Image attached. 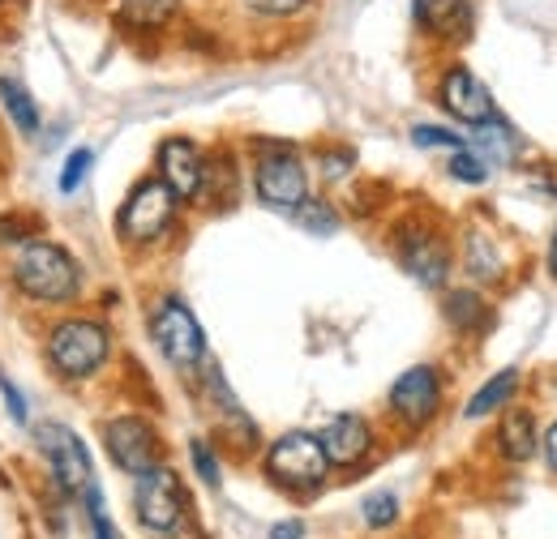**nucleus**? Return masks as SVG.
<instances>
[{"instance_id": "obj_1", "label": "nucleus", "mask_w": 557, "mask_h": 539, "mask_svg": "<svg viewBox=\"0 0 557 539\" xmlns=\"http://www.w3.org/2000/svg\"><path fill=\"white\" fill-rule=\"evenodd\" d=\"M13 287L35 304H73L82 296V266L61 240L30 236L9 258Z\"/></svg>"}, {"instance_id": "obj_2", "label": "nucleus", "mask_w": 557, "mask_h": 539, "mask_svg": "<svg viewBox=\"0 0 557 539\" xmlns=\"http://www.w3.org/2000/svg\"><path fill=\"white\" fill-rule=\"evenodd\" d=\"M44 351L61 381H86L108 364L112 330L95 317H61L44 338Z\"/></svg>"}, {"instance_id": "obj_3", "label": "nucleus", "mask_w": 557, "mask_h": 539, "mask_svg": "<svg viewBox=\"0 0 557 539\" xmlns=\"http://www.w3.org/2000/svg\"><path fill=\"white\" fill-rule=\"evenodd\" d=\"M253 189H258L262 205L283 210V214H296L309 202V167L292 141H258Z\"/></svg>"}, {"instance_id": "obj_4", "label": "nucleus", "mask_w": 557, "mask_h": 539, "mask_svg": "<svg viewBox=\"0 0 557 539\" xmlns=\"http://www.w3.org/2000/svg\"><path fill=\"white\" fill-rule=\"evenodd\" d=\"M176 210H181V198L159 180V176H146L129 189V198L116 214V231L125 245L134 249H146V245H159L172 223H176Z\"/></svg>"}, {"instance_id": "obj_5", "label": "nucleus", "mask_w": 557, "mask_h": 539, "mask_svg": "<svg viewBox=\"0 0 557 539\" xmlns=\"http://www.w3.org/2000/svg\"><path fill=\"white\" fill-rule=\"evenodd\" d=\"M146 326H150V342L159 347V355H163L172 368L194 373V368L207 360V330L198 326V317L189 313L185 300H176V296L159 300V304L150 309Z\"/></svg>"}, {"instance_id": "obj_6", "label": "nucleus", "mask_w": 557, "mask_h": 539, "mask_svg": "<svg viewBox=\"0 0 557 539\" xmlns=\"http://www.w3.org/2000/svg\"><path fill=\"white\" fill-rule=\"evenodd\" d=\"M331 472V459H326V450H322V437H313V433H283L275 446L267 450V475L283 484V488H318L322 479Z\"/></svg>"}, {"instance_id": "obj_7", "label": "nucleus", "mask_w": 557, "mask_h": 539, "mask_svg": "<svg viewBox=\"0 0 557 539\" xmlns=\"http://www.w3.org/2000/svg\"><path fill=\"white\" fill-rule=\"evenodd\" d=\"M395 253H399V266L408 270L420 287H442L450 274V245L429 223H404L395 231Z\"/></svg>"}, {"instance_id": "obj_8", "label": "nucleus", "mask_w": 557, "mask_h": 539, "mask_svg": "<svg viewBox=\"0 0 557 539\" xmlns=\"http://www.w3.org/2000/svg\"><path fill=\"white\" fill-rule=\"evenodd\" d=\"M437 103H442V112L450 121H459L468 129H476V125H485V121L497 116V103H493L488 86L463 61H450V65L442 68V77H437Z\"/></svg>"}, {"instance_id": "obj_9", "label": "nucleus", "mask_w": 557, "mask_h": 539, "mask_svg": "<svg viewBox=\"0 0 557 539\" xmlns=\"http://www.w3.org/2000/svg\"><path fill=\"white\" fill-rule=\"evenodd\" d=\"M103 446H108L112 463L129 475H141L163 463V441H159L154 424L141 419V415H116V419H108L103 424Z\"/></svg>"}, {"instance_id": "obj_10", "label": "nucleus", "mask_w": 557, "mask_h": 539, "mask_svg": "<svg viewBox=\"0 0 557 539\" xmlns=\"http://www.w3.org/2000/svg\"><path fill=\"white\" fill-rule=\"evenodd\" d=\"M134 505H138V518L146 531L154 536H168L181 527V514H185V492H181V479L176 472H168L163 463L138 475V488H134Z\"/></svg>"}, {"instance_id": "obj_11", "label": "nucleus", "mask_w": 557, "mask_h": 539, "mask_svg": "<svg viewBox=\"0 0 557 539\" xmlns=\"http://www.w3.org/2000/svg\"><path fill=\"white\" fill-rule=\"evenodd\" d=\"M35 441H39L48 467H52V479H57L65 492H86V488L95 484L90 454H86V446H82V437H77L73 428L57 424V419H48V424L35 428Z\"/></svg>"}, {"instance_id": "obj_12", "label": "nucleus", "mask_w": 557, "mask_h": 539, "mask_svg": "<svg viewBox=\"0 0 557 539\" xmlns=\"http://www.w3.org/2000/svg\"><path fill=\"white\" fill-rule=\"evenodd\" d=\"M386 406L404 428H424L442 411V373L433 364H417V368L399 373L386 394Z\"/></svg>"}, {"instance_id": "obj_13", "label": "nucleus", "mask_w": 557, "mask_h": 539, "mask_svg": "<svg viewBox=\"0 0 557 539\" xmlns=\"http://www.w3.org/2000/svg\"><path fill=\"white\" fill-rule=\"evenodd\" d=\"M412 26L437 48H463L476 35V0H412Z\"/></svg>"}, {"instance_id": "obj_14", "label": "nucleus", "mask_w": 557, "mask_h": 539, "mask_svg": "<svg viewBox=\"0 0 557 539\" xmlns=\"http://www.w3.org/2000/svg\"><path fill=\"white\" fill-rule=\"evenodd\" d=\"M154 176L181 198V202H198L202 193V176H207V150L194 137H163L154 150Z\"/></svg>"}, {"instance_id": "obj_15", "label": "nucleus", "mask_w": 557, "mask_h": 539, "mask_svg": "<svg viewBox=\"0 0 557 539\" xmlns=\"http://www.w3.org/2000/svg\"><path fill=\"white\" fill-rule=\"evenodd\" d=\"M318 437H322V450H326L331 467H356L373 450V428L356 411H339L335 419H326V428Z\"/></svg>"}, {"instance_id": "obj_16", "label": "nucleus", "mask_w": 557, "mask_h": 539, "mask_svg": "<svg viewBox=\"0 0 557 539\" xmlns=\"http://www.w3.org/2000/svg\"><path fill=\"white\" fill-rule=\"evenodd\" d=\"M185 0H112V22L121 35H163L181 22Z\"/></svg>"}, {"instance_id": "obj_17", "label": "nucleus", "mask_w": 557, "mask_h": 539, "mask_svg": "<svg viewBox=\"0 0 557 539\" xmlns=\"http://www.w3.org/2000/svg\"><path fill=\"white\" fill-rule=\"evenodd\" d=\"M0 112H4V121L13 125L17 137H39V129H44V108H39V99H35V95L26 90V82L13 77V73H0Z\"/></svg>"}, {"instance_id": "obj_18", "label": "nucleus", "mask_w": 557, "mask_h": 539, "mask_svg": "<svg viewBox=\"0 0 557 539\" xmlns=\"http://www.w3.org/2000/svg\"><path fill=\"white\" fill-rule=\"evenodd\" d=\"M536 446H541V437H536L532 411H523V406L502 411V424H497V450H502V459L528 463V459L536 454Z\"/></svg>"}, {"instance_id": "obj_19", "label": "nucleus", "mask_w": 557, "mask_h": 539, "mask_svg": "<svg viewBox=\"0 0 557 539\" xmlns=\"http://www.w3.org/2000/svg\"><path fill=\"white\" fill-rule=\"evenodd\" d=\"M442 313H446L450 330H459V335H485L488 322H493L485 296H481V291H472V287H455V291H446Z\"/></svg>"}, {"instance_id": "obj_20", "label": "nucleus", "mask_w": 557, "mask_h": 539, "mask_svg": "<svg viewBox=\"0 0 557 539\" xmlns=\"http://www.w3.org/2000/svg\"><path fill=\"white\" fill-rule=\"evenodd\" d=\"M468 146L485 159L488 167L497 163H515L519 159V150H523V141H519V134H515V125H506L502 116H493V121H485V125H476L472 129V137H468Z\"/></svg>"}, {"instance_id": "obj_21", "label": "nucleus", "mask_w": 557, "mask_h": 539, "mask_svg": "<svg viewBox=\"0 0 557 539\" xmlns=\"http://www.w3.org/2000/svg\"><path fill=\"white\" fill-rule=\"evenodd\" d=\"M236 189H240L236 159H232L227 150L207 154V176H202V193H198V202H207L210 210H227V205L236 202Z\"/></svg>"}, {"instance_id": "obj_22", "label": "nucleus", "mask_w": 557, "mask_h": 539, "mask_svg": "<svg viewBox=\"0 0 557 539\" xmlns=\"http://www.w3.org/2000/svg\"><path fill=\"white\" fill-rule=\"evenodd\" d=\"M515 390H519V368H502L497 377H488L485 386L468 399V419H481V415H493V411H506V403L515 399Z\"/></svg>"}, {"instance_id": "obj_23", "label": "nucleus", "mask_w": 557, "mask_h": 539, "mask_svg": "<svg viewBox=\"0 0 557 539\" xmlns=\"http://www.w3.org/2000/svg\"><path fill=\"white\" fill-rule=\"evenodd\" d=\"M240 9L258 22H296L309 9H318V0H240Z\"/></svg>"}, {"instance_id": "obj_24", "label": "nucleus", "mask_w": 557, "mask_h": 539, "mask_svg": "<svg viewBox=\"0 0 557 539\" xmlns=\"http://www.w3.org/2000/svg\"><path fill=\"white\" fill-rule=\"evenodd\" d=\"M468 270H472L481 283L502 278V258H497V249H493L488 236H468Z\"/></svg>"}, {"instance_id": "obj_25", "label": "nucleus", "mask_w": 557, "mask_h": 539, "mask_svg": "<svg viewBox=\"0 0 557 539\" xmlns=\"http://www.w3.org/2000/svg\"><path fill=\"white\" fill-rule=\"evenodd\" d=\"M296 223H300L305 231H313V236H335V231H339V214H335V205L318 202V198H309V202L296 210Z\"/></svg>"}, {"instance_id": "obj_26", "label": "nucleus", "mask_w": 557, "mask_h": 539, "mask_svg": "<svg viewBox=\"0 0 557 539\" xmlns=\"http://www.w3.org/2000/svg\"><path fill=\"white\" fill-rule=\"evenodd\" d=\"M459 185H485L488 180V163L472 150V146H463V150H450V167H446Z\"/></svg>"}, {"instance_id": "obj_27", "label": "nucleus", "mask_w": 557, "mask_h": 539, "mask_svg": "<svg viewBox=\"0 0 557 539\" xmlns=\"http://www.w3.org/2000/svg\"><path fill=\"white\" fill-rule=\"evenodd\" d=\"M90 167H95V150L90 146H77L70 150V159H65V167H61V193H77L82 185H86V176H90Z\"/></svg>"}, {"instance_id": "obj_28", "label": "nucleus", "mask_w": 557, "mask_h": 539, "mask_svg": "<svg viewBox=\"0 0 557 539\" xmlns=\"http://www.w3.org/2000/svg\"><path fill=\"white\" fill-rule=\"evenodd\" d=\"M412 141L420 150H463L468 146V137L446 129V125H412Z\"/></svg>"}, {"instance_id": "obj_29", "label": "nucleus", "mask_w": 557, "mask_h": 539, "mask_svg": "<svg viewBox=\"0 0 557 539\" xmlns=\"http://www.w3.org/2000/svg\"><path fill=\"white\" fill-rule=\"evenodd\" d=\"M399 518V501H395V492H369L364 497V523L369 527H391Z\"/></svg>"}, {"instance_id": "obj_30", "label": "nucleus", "mask_w": 557, "mask_h": 539, "mask_svg": "<svg viewBox=\"0 0 557 539\" xmlns=\"http://www.w3.org/2000/svg\"><path fill=\"white\" fill-rule=\"evenodd\" d=\"M189 459H194V472H198V479H202V484H210V488H219V459H214L210 441L194 437V441H189Z\"/></svg>"}, {"instance_id": "obj_31", "label": "nucleus", "mask_w": 557, "mask_h": 539, "mask_svg": "<svg viewBox=\"0 0 557 539\" xmlns=\"http://www.w3.org/2000/svg\"><path fill=\"white\" fill-rule=\"evenodd\" d=\"M318 167H322L326 180H344L351 167H356V154H351L348 146H339V150H322V154H318Z\"/></svg>"}, {"instance_id": "obj_32", "label": "nucleus", "mask_w": 557, "mask_h": 539, "mask_svg": "<svg viewBox=\"0 0 557 539\" xmlns=\"http://www.w3.org/2000/svg\"><path fill=\"white\" fill-rule=\"evenodd\" d=\"M0 394H4V406H9V419H13V424H26V394H22L4 373H0Z\"/></svg>"}, {"instance_id": "obj_33", "label": "nucleus", "mask_w": 557, "mask_h": 539, "mask_svg": "<svg viewBox=\"0 0 557 539\" xmlns=\"http://www.w3.org/2000/svg\"><path fill=\"white\" fill-rule=\"evenodd\" d=\"M30 236H35V231L26 227V218H13V214L0 218V245H13V249H17V245H26Z\"/></svg>"}, {"instance_id": "obj_34", "label": "nucleus", "mask_w": 557, "mask_h": 539, "mask_svg": "<svg viewBox=\"0 0 557 539\" xmlns=\"http://www.w3.org/2000/svg\"><path fill=\"white\" fill-rule=\"evenodd\" d=\"M300 536H305L300 523H278V527H271V539H300Z\"/></svg>"}, {"instance_id": "obj_35", "label": "nucleus", "mask_w": 557, "mask_h": 539, "mask_svg": "<svg viewBox=\"0 0 557 539\" xmlns=\"http://www.w3.org/2000/svg\"><path fill=\"white\" fill-rule=\"evenodd\" d=\"M545 459H549V467L557 472V424L545 433Z\"/></svg>"}, {"instance_id": "obj_36", "label": "nucleus", "mask_w": 557, "mask_h": 539, "mask_svg": "<svg viewBox=\"0 0 557 539\" xmlns=\"http://www.w3.org/2000/svg\"><path fill=\"white\" fill-rule=\"evenodd\" d=\"M22 0H0V22H9L13 17V9H17Z\"/></svg>"}, {"instance_id": "obj_37", "label": "nucleus", "mask_w": 557, "mask_h": 539, "mask_svg": "<svg viewBox=\"0 0 557 539\" xmlns=\"http://www.w3.org/2000/svg\"><path fill=\"white\" fill-rule=\"evenodd\" d=\"M549 270H554V278H557V231H554V240H549Z\"/></svg>"}]
</instances>
